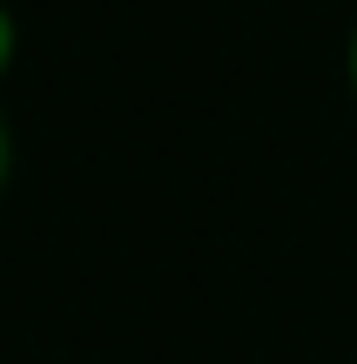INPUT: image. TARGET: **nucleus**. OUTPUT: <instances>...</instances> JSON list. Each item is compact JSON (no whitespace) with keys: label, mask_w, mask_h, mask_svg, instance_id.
Here are the masks:
<instances>
[{"label":"nucleus","mask_w":357,"mask_h":364,"mask_svg":"<svg viewBox=\"0 0 357 364\" xmlns=\"http://www.w3.org/2000/svg\"><path fill=\"white\" fill-rule=\"evenodd\" d=\"M0 189H7V122H0Z\"/></svg>","instance_id":"2"},{"label":"nucleus","mask_w":357,"mask_h":364,"mask_svg":"<svg viewBox=\"0 0 357 364\" xmlns=\"http://www.w3.org/2000/svg\"><path fill=\"white\" fill-rule=\"evenodd\" d=\"M351 95H357V27H351Z\"/></svg>","instance_id":"3"},{"label":"nucleus","mask_w":357,"mask_h":364,"mask_svg":"<svg viewBox=\"0 0 357 364\" xmlns=\"http://www.w3.org/2000/svg\"><path fill=\"white\" fill-rule=\"evenodd\" d=\"M13 54H21V27H13L7 0H0V75H7V68H13Z\"/></svg>","instance_id":"1"}]
</instances>
